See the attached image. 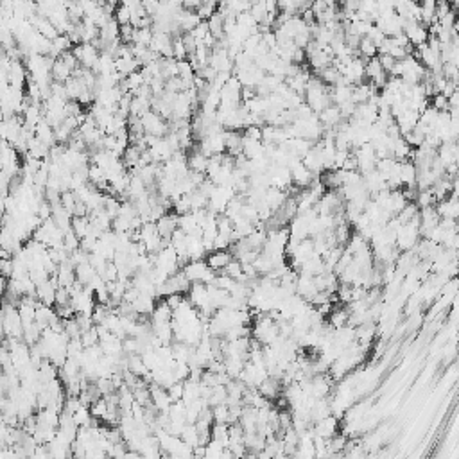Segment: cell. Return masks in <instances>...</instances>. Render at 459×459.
<instances>
[{
    "instance_id": "cell-10",
    "label": "cell",
    "mask_w": 459,
    "mask_h": 459,
    "mask_svg": "<svg viewBox=\"0 0 459 459\" xmlns=\"http://www.w3.org/2000/svg\"><path fill=\"white\" fill-rule=\"evenodd\" d=\"M217 11H219V4H216V2H203L201 7L198 9V14L203 22H208Z\"/></svg>"
},
{
    "instance_id": "cell-6",
    "label": "cell",
    "mask_w": 459,
    "mask_h": 459,
    "mask_svg": "<svg viewBox=\"0 0 459 459\" xmlns=\"http://www.w3.org/2000/svg\"><path fill=\"white\" fill-rule=\"evenodd\" d=\"M72 77V70L67 67V63H65L61 58H58L54 63V67H52V79H54L56 83H67L69 79Z\"/></svg>"
},
{
    "instance_id": "cell-5",
    "label": "cell",
    "mask_w": 459,
    "mask_h": 459,
    "mask_svg": "<svg viewBox=\"0 0 459 459\" xmlns=\"http://www.w3.org/2000/svg\"><path fill=\"white\" fill-rule=\"evenodd\" d=\"M97 275H99V273L95 271V267H93L90 262H86V264H81V266L76 267V276H77V282H81L84 287H88V285L92 284V280L95 278Z\"/></svg>"
},
{
    "instance_id": "cell-8",
    "label": "cell",
    "mask_w": 459,
    "mask_h": 459,
    "mask_svg": "<svg viewBox=\"0 0 459 459\" xmlns=\"http://www.w3.org/2000/svg\"><path fill=\"white\" fill-rule=\"evenodd\" d=\"M90 413H92L93 418H97V420H102L104 422L106 416H108V413H110V405H108V400L102 396V398L95 400L92 405H90Z\"/></svg>"
},
{
    "instance_id": "cell-11",
    "label": "cell",
    "mask_w": 459,
    "mask_h": 459,
    "mask_svg": "<svg viewBox=\"0 0 459 459\" xmlns=\"http://www.w3.org/2000/svg\"><path fill=\"white\" fill-rule=\"evenodd\" d=\"M167 393H169L172 404H174V402H181L185 395V382H176V384H172V386L167 389Z\"/></svg>"
},
{
    "instance_id": "cell-3",
    "label": "cell",
    "mask_w": 459,
    "mask_h": 459,
    "mask_svg": "<svg viewBox=\"0 0 459 459\" xmlns=\"http://www.w3.org/2000/svg\"><path fill=\"white\" fill-rule=\"evenodd\" d=\"M178 219H179L178 214H174V212H169V214H165V216L160 217V219L156 221V228H158V233H160L161 239L170 240L172 233H174L176 230L179 228V226H178Z\"/></svg>"
},
{
    "instance_id": "cell-15",
    "label": "cell",
    "mask_w": 459,
    "mask_h": 459,
    "mask_svg": "<svg viewBox=\"0 0 459 459\" xmlns=\"http://www.w3.org/2000/svg\"><path fill=\"white\" fill-rule=\"evenodd\" d=\"M379 61H381L384 72H387V74L393 72V69H395V65H396V61L393 60L389 54H379Z\"/></svg>"
},
{
    "instance_id": "cell-4",
    "label": "cell",
    "mask_w": 459,
    "mask_h": 459,
    "mask_svg": "<svg viewBox=\"0 0 459 459\" xmlns=\"http://www.w3.org/2000/svg\"><path fill=\"white\" fill-rule=\"evenodd\" d=\"M208 160L210 158L205 156L201 151L198 149V144L192 147V151L187 153V163H188V169L192 170V172H201V174H207L208 170Z\"/></svg>"
},
{
    "instance_id": "cell-7",
    "label": "cell",
    "mask_w": 459,
    "mask_h": 459,
    "mask_svg": "<svg viewBox=\"0 0 459 459\" xmlns=\"http://www.w3.org/2000/svg\"><path fill=\"white\" fill-rule=\"evenodd\" d=\"M359 56H361L364 61H370L379 56V49H377V45L370 40V38L364 36L363 40H361V45H359Z\"/></svg>"
},
{
    "instance_id": "cell-2",
    "label": "cell",
    "mask_w": 459,
    "mask_h": 459,
    "mask_svg": "<svg viewBox=\"0 0 459 459\" xmlns=\"http://www.w3.org/2000/svg\"><path fill=\"white\" fill-rule=\"evenodd\" d=\"M205 260H207L208 267H210L212 271H216L219 275V273H223L228 267L230 262L233 260V255H231L230 249H216V251L208 253Z\"/></svg>"
},
{
    "instance_id": "cell-13",
    "label": "cell",
    "mask_w": 459,
    "mask_h": 459,
    "mask_svg": "<svg viewBox=\"0 0 459 459\" xmlns=\"http://www.w3.org/2000/svg\"><path fill=\"white\" fill-rule=\"evenodd\" d=\"M135 32H137V29H135L131 23L120 25V42L124 43V45H131V43H133V38H135Z\"/></svg>"
},
{
    "instance_id": "cell-9",
    "label": "cell",
    "mask_w": 459,
    "mask_h": 459,
    "mask_svg": "<svg viewBox=\"0 0 459 459\" xmlns=\"http://www.w3.org/2000/svg\"><path fill=\"white\" fill-rule=\"evenodd\" d=\"M251 16L255 18V22L260 25V23H264L267 20V14H269V11H267V5L266 2H253L251 5Z\"/></svg>"
},
{
    "instance_id": "cell-1",
    "label": "cell",
    "mask_w": 459,
    "mask_h": 459,
    "mask_svg": "<svg viewBox=\"0 0 459 459\" xmlns=\"http://www.w3.org/2000/svg\"><path fill=\"white\" fill-rule=\"evenodd\" d=\"M404 32L411 45L420 47L429 42V29L420 22H404Z\"/></svg>"
},
{
    "instance_id": "cell-14",
    "label": "cell",
    "mask_w": 459,
    "mask_h": 459,
    "mask_svg": "<svg viewBox=\"0 0 459 459\" xmlns=\"http://www.w3.org/2000/svg\"><path fill=\"white\" fill-rule=\"evenodd\" d=\"M431 106L432 108H436L438 111H449L450 110V104H449V99H447L445 95H441V93H436V95L431 99Z\"/></svg>"
},
{
    "instance_id": "cell-12",
    "label": "cell",
    "mask_w": 459,
    "mask_h": 459,
    "mask_svg": "<svg viewBox=\"0 0 459 459\" xmlns=\"http://www.w3.org/2000/svg\"><path fill=\"white\" fill-rule=\"evenodd\" d=\"M115 20L120 25H128V23H131V11L124 4H119V7L115 9Z\"/></svg>"
}]
</instances>
